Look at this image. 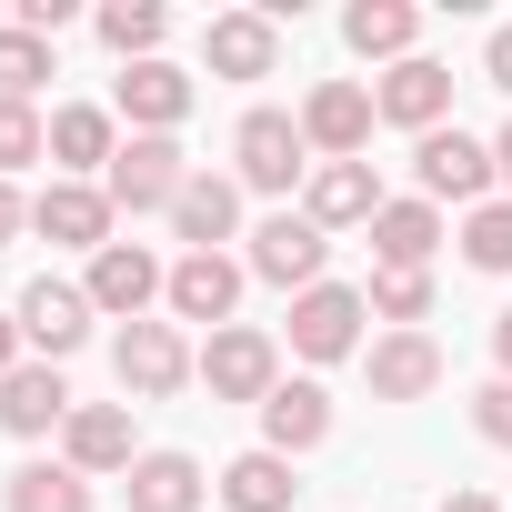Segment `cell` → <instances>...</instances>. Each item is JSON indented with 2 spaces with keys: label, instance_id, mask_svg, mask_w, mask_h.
I'll list each match as a JSON object with an SVG mask.
<instances>
[{
  "label": "cell",
  "instance_id": "1",
  "mask_svg": "<svg viewBox=\"0 0 512 512\" xmlns=\"http://www.w3.org/2000/svg\"><path fill=\"white\" fill-rule=\"evenodd\" d=\"M231 181H241V191H292V181H312L302 111H241V131H231Z\"/></svg>",
  "mask_w": 512,
  "mask_h": 512
},
{
  "label": "cell",
  "instance_id": "2",
  "mask_svg": "<svg viewBox=\"0 0 512 512\" xmlns=\"http://www.w3.org/2000/svg\"><path fill=\"white\" fill-rule=\"evenodd\" d=\"M201 382H211V402H251V412H262L282 392V342L251 332V322H221L201 342Z\"/></svg>",
  "mask_w": 512,
  "mask_h": 512
},
{
  "label": "cell",
  "instance_id": "3",
  "mask_svg": "<svg viewBox=\"0 0 512 512\" xmlns=\"http://www.w3.org/2000/svg\"><path fill=\"white\" fill-rule=\"evenodd\" d=\"M412 171H422V201H432V211H442V201L482 211V201H492V181H502V171H492V141H472V131H452V121L412 141Z\"/></svg>",
  "mask_w": 512,
  "mask_h": 512
},
{
  "label": "cell",
  "instance_id": "4",
  "mask_svg": "<svg viewBox=\"0 0 512 512\" xmlns=\"http://www.w3.org/2000/svg\"><path fill=\"white\" fill-rule=\"evenodd\" d=\"M181 181H191V161H181V141H161V131H131V141L111 151V171H101L111 211H171Z\"/></svg>",
  "mask_w": 512,
  "mask_h": 512
},
{
  "label": "cell",
  "instance_id": "5",
  "mask_svg": "<svg viewBox=\"0 0 512 512\" xmlns=\"http://www.w3.org/2000/svg\"><path fill=\"white\" fill-rule=\"evenodd\" d=\"M111 372H121V392H131V402H171L201 362H191L181 322H131V332L111 342Z\"/></svg>",
  "mask_w": 512,
  "mask_h": 512
},
{
  "label": "cell",
  "instance_id": "6",
  "mask_svg": "<svg viewBox=\"0 0 512 512\" xmlns=\"http://www.w3.org/2000/svg\"><path fill=\"white\" fill-rule=\"evenodd\" d=\"M81 292H91V312H111V322L131 332V322H151V302L171 292V272L151 262L141 241H111V251H91V282H81Z\"/></svg>",
  "mask_w": 512,
  "mask_h": 512
},
{
  "label": "cell",
  "instance_id": "7",
  "mask_svg": "<svg viewBox=\"0 0 512 512\" xmlns=\"http://www.w3.org/2000/svg\"><path fill=\"white\" fill-rule=\"evenodd\" d=\"M322 262H332V231H322V221H302V211H272L262 231H251V272H262V282H282L292 302L322 282Z\"/></svg>",
  "mask_w": 512,
  "mask_h": 512
},
{
  "label": "cell",
  "instance_id": "8",
  "mask_svg": "<svg viewBox=\"0 0 512 512\" xmlns=\"http://www.w3.org/2000/svg\"><path fill=\"white\" fill-rule=\"evenodd\" d=\"M11 312H21V342H31L41 362H71V352L91 342V322H101V312H91V292H81V282H51V272H41Z\"/></svg>",
  "mask_w": 512,
  "mask_h": 512
},
{
  "label": "cell",
  "instance_id": "9",
  "mask_svg": "<svg viewBox=\"0 0 512 512\" xmlns=\"http://www.w3.org/2000/svg\"><path fill=\"white\" fill-rule=\"evenodd\" d=\"M362 322H372V302L352 282H312L292 302V352L302 362H342V352H362Z\"/></svg>",
  "mask_w": 512,
  "mask_h": 512
},
{
  "label": "cell",
  "instance_id": "10",
  "mask_svg": "<svg viewBox=\"0 0 512 512\" xmlns=\"http://www.w3.org/2000/svg\"><path fill=\"white\" fill-rule=\"evenodd\" d=\"M272 61H282V21L272 11H211V31H201V71L211 81H272Z\"/></svg>",
  "mask_w": 512,
  "mask_h": 512
},
{
  "label": "cell",
  "instance_id": "11",
  "mask_svg": "<svg viewBox=\"0 0 512 512\" xmlns=\"http://www.w3.org/2000/svg\"><path fill=\"white\" fill-rule=\"evenodd\" d=\"M31 231L61 251H111V191L101 181H41L31 191Z\"/></svg>",
  "mask_w": 512,
  "mask_h": 512
},
{
  "label": "cell",
  "instance_id": "12",
  "mask_svg": "<svg viewBox=\"0 0 512 512\" xmlns=\"http://www.w3.org/2000/svg\"><path fill=\"white\" fill-rule=\"evenodd\" d=\"M372 111H382L392 131H412V141H422V131H442V111H452V71L412 51V61H392V71L372 81Z\"/></svg>",
  "mask_w": 512,
  "mask_h": 512
},
{
  "label": "cell",
  "instance_id": "13",
  "mask_svg": "<svg viewBox=\"0 0 512 512\" xmlns=\"http://www.w3.org/2000/svg\"><path fill=\"white\" fill-rule=\"evenodd\" d=\"M372 91L362 81H312V101H302V141L322 151V161H362V141H372Z\"/></svg>",
  "mask_w": 512,
  "mask_h": 512
},
{
  "label": "cell",
  "instance_id": "14",
  "mask_svg": "<svg viewBox=\"0 0 512 512\" xmlns=\"http://www.w3.org/2000/svg\"><path fill=\"white\" fill-rule=\"evenodd\" d=\"M241 272H251V262H231V251H181V262H171V292H161L171 322H211V332H221L231 302H241Z\"/></svg>",
  "mask_w": 512,
  "mask_h": 512
},
{
  "label": "cell",
  "instance_id": "15",
  "mask_svg": "<svg viewBox=\"0 0 512 512\" xmlns=\"http://www.w3.org/2000/svg\"><path fill=\"white\" fill-rule=\"evenodd\" d=\"M61 462H71L81 482L131 472V462H141V452H131V402H81V412L61 422Z\"/></svg>",
  "mask_w": 512,
  "mask_h": 512
},
{
  "label": "cell",
  "instance_id": "16",
  "mask_svg": "<svg viewBox=\"0 0 512 512\" xmlns=\"http://www.w3.org/2000/svg\"><path fill=\"white\" fill-rule=\"evenodd\" d=\"M81 402H71V382H61V362H21L11 382H0V432L11 442H41V432H61Z\"/></svg>",
  "mask_w": 512,
  "mask_h": 512
},
{
  "label": "cell",
  "instance_id": "17",
  "mask_svg": "<svg viewBox=\"0 0 512 512\" xmlns=\"http://www.w3.org/2000/svg\"><path fill=\"white\" fill-rule=\"evenodd\" d=\"M111 111H121L131 131H161V141H171V131L191 121V71H171V61H131L121 91H111Z\"/></svg>",
  "mask_w": 512,
  "mask_h": 512
},
{
  "label": "cell",
  "instance_id": "18",
  "mask_svg": "<svg viewBox=\"0 0 512 512\" xmlns=\"http://www.w3.org/2000/svg\"><path fill=\"white\" fill-rule=\"evenodd\" d=\"M111 151H121V111H101V101H61L51 111V171L61 181L111 171Z\"/></svg>",
  "mask_w": 512,
  "mask_h": 512
},
{
  "label": "cell",
  "instance_id": "19",
  "mask_svg": "<svg viewBox=\"0 0 512 512\" xmlns=\"http://www.w3.org/2000/svg\"><path fill=\"white\" fill-rule=\"evenodd\" d=\"M372 211H382V181H372V161H312V181H302V221H322V231H372Z\"/></svg>",
  "mask_w": 512,
  "mask_h": 512
},
{
  "label": "cell",
  "instance_id": "20",
  "mask_svg": "<svg viewBox=\"0 0 512 512\" xmlns=\"http://www.w3.org/2000/svg\"><path fill=\"white\" fill-rule=\"evenodd\" d=\"M231 221H241V181H231V171H191L181 201H171V241H181V251H221Z\"/></svg>",
  "mask_w": 512,
  "mask_h": 512
},
{
  "label": "cell",
  "instance_id": "21",
  "mask_svg": "<svg viewBox=\"0 0 512 512\" xmlns=\"http://www.w3.org/2000/svg\"><path fill=\"white\" fill-rule=\"evenodd\" d=\"M362 372H372V402H422V392L442 382V342H432V332H382V342L362 352Z\"/></svg>",
  "mask_w": 512,
  "mask_h": 512
},
{
  "label": "cell",
  "instance_id": "22",
  "mask_svg": "<svg viewBox=\"0 0 512 512\" xmlns=\"http://www.w3.org/2000/svg\"><path fill=\"white\" fill-rule=\"evenodd\" d=\"M322 442H332V392H322V382H282V392L262 402V452L292 462V452H322Z\"/></svg>",
  "mask_w": 512,
  "mask_h": 512
},
{
  "label": "cell",
  "instance_id": "23",
  "mask_svg": "<svg viewBox=\"0 0 512 512\" xmlns=\"http://www.w3.org/2000/svg\"><path fill=\"white\" fill-rule=\"evenodd\" d=\"M121 492H131V512H201V502H211V482H201L191 452H141V462L121 472Z\"/></svg>",
  "mask_w": 512,
  "mask_h": 512
},
{
  "label": "cell",
  "instance_id": "24",
  "mask_svg": "<svg viewBox=\"0 0 512 512\" xmlns=\"http://www.w3.org/2000/svg\"><path fill=\"white\" fill-rule=\"evenodd\" d=\"M372 251H382V272H432L442 211H432V201H382V211H372Z\"/></svg>",
  "mask_w": 512,
  "mask_h": 512
},
{
  "label": "cell",
  "instance_id": "25",
  "mask_svg": "<svg viewBox=\"0 0 512 512\" xmlns=\"http://www.w3.org/2000/svg\"><path fill=\"white\" fill-rule=\"evenodd\" d=\"M342 41L362 51V61H412V41H422V11H412V0H352V11H342Z\"/></svg>",
  "mask_w": 512,
  "mask_h": 512
},
{
  "label": "cell",
  "instance_id": "26",
  "mask_svg": "<svg viewBox=\"0 0 512 512\" xmlns=\"http://www.w3.org/2000/svg\"><path fill=\"white\" fill-rule=\"evenodd\" d=\"M292 462L282 452H241V462H221V482H211V502L221 512H292Z\"/></svg>",
  "mask_w": 512,
  "mask_h": 512
},
{
  "label": "cell",
  "instance_id": "27",
  "mask_svg": "<svg viewBox=\"0 0 512 512\" xmlns=\"http://www.w3.org/2000/svg\"><path fill=\"white\" fill-rule=\"evenodd\" d=\"M0 502H11V512H91V482L71 462H21Z\"/></svg>",
  "mask_w": 512,
  "mask_h": 512
},
{
  "label": "cell",
  "instance_id": "28",
  "mask_svg": "<svg viewBox=\"0 0 512 512\" xmlns=\"http://www.w3.org/2000/svg\"><path fill=\"white\" fill-rule=\"evenodd\" d=\"M161 31H171L161 0H101V41L121 51V71H131V61H161Z\"/></svg>",
  "mask_w": 512,
  "mask_h": 512
},
{
  "label": "cell",
  "instance_id": "29",
  "mask_svg": "<svg viewBox=\"0 0 512 512\" xmlns=\"http://www.w3.org/2000/svg\"><path fill=\"white\" fill-rule=\"evenodd\" d=\"M51 71H61V61H51V41H41V31L0 21V101H31V91H41Z\"/></svg>",
  "mask_w": 512,
  "mask_h": 512
},
{
  "label": "cell",
  "instance_id": "30",
  "mask_svg": "<svg viewBox=\"0 0 512 512\" xmlns=\"http://www.w3.org/2000/svg\"><path fill=\"white\" fill-rule=\"evenodd\" d=\"M462 262H472V272H492V282L512 272V201H502V191H492L482 211H462Z\"/></svg>",
  "mask_w": 512,
  "mask_h": 512
},
{
  "label": "cell",
  "instance_id": "31",
  "mask_svg": "<svg viewBox=\"0 0 512 512\" xmlns=\"http://www.w3.org/2000/svg\"><path fill=\"white\" fill-rule=\"evenodd\" d=\"M372 322H392V332H422V312H432V272H382L372 262Z\"/></svg>",
  "mask_w": 512,
  "mask_h": 512
},
{
  "label": "cell",
  "instance_id": "32",
  "mask_svg": "<svg viewBox=\"0 0 512 512\" xmlns=\"http://www.w3.org/2000/svg\"><path fill=\"white\" fill-rule=\"evenodd\" d=\"M31 161H51V121H41L31 101H0V181L31 171Z\"/></svg>",
  "mask_w": 512,
  "mask_h": 512
},
{
  "label": "cell",
  "instance_id": "33",
  "mask_svg": "<svg viewBox=\"0 0 512 512\" xmlns=\"http://www.w3.org/2000/svg\"><path fill=\"white\" fill-rule=\"evenodd\" d=\"M472 432H482L492 452H512V382H482V392H472Z\"/></svg>",
  "mask_w": 512,
  "mask_h": 512
},
{
  "label": "cell",
  "instance_id": "34",
  "mask_svg": "<svg viewBox=\"0 0 512 512\" xmlns=\"http://www.w3.org/2000/svg\"><path fill=\"white\" fill-rule=\"evenodd\" d=\"M482 71H492V91H512V21L482 41Z\"/></svg>",
  "mask_w": 512,
  "mask_h": 512
},
{
  "label": "cell",
  "instance_id": "35",
  "mask_svg": "<svg viewBox=\"0 0 512 512\" xmlns=\"http://www.w3.org/2000/svg\"><path fill=\"white\" fill-rule=\"evenodd\" d=\"M21 231H31V201H21V191H11V181H0V251H11V241H21Z\"/></svg>",
  "mask_w": 512,
  "mask_h": 512
},
{
  "label": "cell",
  "instance_id": "36",
  "mask_svg": "<svg viewBox=\"0 0 512 512\" xmlns=\"http://www.w3.org/2000/svg\"><path fill=\"white\" fill-rule=\"evenodd\" d=\"M21 352H31V342H21V312H0V382L21 372Z\"/></svg>",
  "mask_w": 512,
  "mask_h": 512
},
{
  "label": "cell",
  "instance_id": "37",
  "mask_svg": "<svg viewBox=\"0 0 512 512\" xmlns=\"http://www.w3.org/2000/svg\"><path fill=\"white\" fill-rule=\"evenodd\" d=\"M492 171H502V201H512V121H502V141H492Z\"/></svg>",
  "mask_w": 512,
  "mask_h": 512
},
{
  "label": "cell",
  "instance_id": "38",
  "mask_svg": "<svg viewBox=\"0 0 512 512\" xmlns=\"http://www.w3.org/2000/svg\"><path fill=\"white\" fill-rule=\"evenodd\" d=\"M492 362H502V382H512V312L492 322Z\"/></svg>",
  "mask_w": 512,
  "mask_h": 512
},
{
  "label": "cell",
  "instance_id": "39",
  "mask_svg": "<svg viewBox=\"0 0 512 512\" xmlns=\"http://www.w3.org/2000/svg\"><path fill=\"white\" fill-rule=\"evenodd\" d=\"M442 512H502V502H492V492H452Z\"/></svg>",
  "mask_w": 512,
  "mask_h": 512
}]
</instances>
